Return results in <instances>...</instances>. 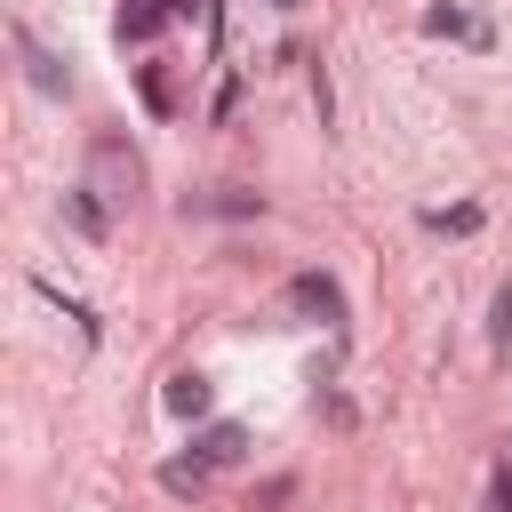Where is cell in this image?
Instances as JSON below:
<instances>
[{
  "label": "cell",
  "mask_w": 512,
  "mask_h": 512,
  "mask_svg": "<svg viewBox=\"0 0 512 512\" xmlns=\"http://www.w3.org/2000/svg\"><path fill=\"white\" fill-rule=\"evenodd\" d=\"M136 184H144V160L104 128V136L88 144V192H104L112 208H128V200H136Z\"/></svg>",
  "instance_id": "6da1fadb"
},
{
  "label": "cell",
  "mask_w": 512,
  "mask_h": 512,
  "mask_svg": "<svg viewBox=\"0 0 512 512\" xmlns=\"http://www.w3.org/2000/svg\"><path fill=\"white\" fill-rule=\"evenodd\" d=\"M288 304L312 312V320H328V328H344V288H336L328 272H296V280H288Z\"/></svg>",
  "instance_id": "7a4b0ae2"
},
{
  "label": "cell",
  "mask_w": 512,
  "mask_h": 512,
  "mask_svg": "<svg viewBox=\"0 0 512 512\" xmlns=\"http://www.w3.org/2000/svg\"><path fill=\"white\" fill-rule=\"evenodd\" d=\"M184 216H264V192H240V184H216V192H192Z\"/></svg>",
  "instance_id": "3957f363"
},
{
  "label": "cell",
  "mask_w": 512,
  "mask_h": 512,
  "mask_svg": "<svg viewBox=\"0 0 512 512\" xmlns=\"http://www.w3.org/2000/svg\"><path fill=\"white\" fill-rule=\"evenodd\" d=\"M16 56H24V72H32V88H40V96H64V88H72V80H64V64H56L24 24H16Z\"/></svg>",
  "instance_id": "277c9868"
},
{
  "label": "cell",
  "mask_w": 512,
  "mask_h": 512,
  "mask_svg": "<svg viewBox=\"0 0 512 512\" xmlns=\"http://www.w3.org/2000/svg\"><path fill=\"white\" fill-rule=\"evenodd\" d=\"M160 400H168V416H208V408H216V384H208L200 368H184V376H168Z\"/></svg>",
  "instance_id": "5b68a950"
},
{
  "label": "cell",
  "mask_w": 512,
  "mask_h": 512,
  "mask_svg": "<svg viewBox=\"0 0 512 512\" xmlns=\"http://www.w3.org/2000/svg\"><path fill=\"white\" fill-rule=\"evenodd\" d=\"M64 216H72V232H88V240H104V232H112V208H104V192H88V184H72V192H64Z\"/></svg>",
  "instance_id": "8992f818"
},
{
  "label": "cell",
  "mask_w": 512,
  "mask_h": 512,
  "mask_svg": "<svg viewBox=\"0 0 512 512\" xmlns=\"http://www.w3.org/2000/svg\"><path fill=\"white\" fill-rule=\"evenodd\" d=\"M168 8H176V0H120V24H112V32H120V40H152V32L168 24Z\"/></svg>",
  "instance_id": "52a82bcc"
},
{
  "label": "cell",
  "mask_w": 512,
  "mask_h": 512,
  "mask_svg": "<svg viewBox=\"0 0 512 512\" xmlns=\"http://www.w3.org/2000/svg\"><path fill=\"white\" fill-rule=\"evenodd\" d=\"M192 448H200V464H208V472H216V464H232V456H240V448H248V432H240V424H208V432H200V440H192Z\"/></svg>",
  "instance_id": "ba28073f"
},
{
  "label": "cell",
  "mask_w": 512,
  "mask_h": 512,
  "mask_svg": "<svg viewBox=\"0 0 512 512\" xmlns=\"http://www.w3.org/2000/svg\"><path fill=\"white\" fill-rule=\"evenodd\" d=\"M424 32H448V40H488V24H472L464 8H424Z\"/></svg>",
  "instance_id": "9c48e42d"
},
{
  "label": "cell",
  "mask_w": 512,
  "mask_h": 512,
  "mask_svg": "<svg viewBox=\"0 0 512 512\" xmlns=\"http://www.w3.org/2000/svg\"><path fill=\"white\" fill-rule=\"evenodd\" d=\"M160 488H168V496H200V488H208V464H200V456H192V464H160Z\"/></svg>",
  "instance_id": "30bf717a"
},
{
  "label": "cell",
  "mask_w": 512,
  "mask_h": 512,
  "mask_svg": "<svg viewBox=\"0 0 512 512\" xmlns=\"http://www.w3.org/2000/svg\"><path fill=\"white\" fill-rule=\"evenodd\" d=\"M488 336H496V344H512V280H504V288H496V304H488Z\"/></svg>",
  "instance_id": "8fae6325"
},
{
  "label": "cell",
  "mask_w": 512,
  "mask_h": 512,
  "mask_svg": "<svg viewBox=\"0 0 512 512\" xmlns=\"http://www.w3.org/2000/svg\"><path fill=\"white\" fill-rule=\"evenodd\" d=\"M424 224H440V232H480V208L464 200V208H440V216H424Z\"/></svg>",
  "instance_id": "7c38bea8"
},
{
  "label": "cell",
  "mask_w": 512,
  "mask_h": 512,
  "mask_svg": "<svg viewBox=\"0 0 512 512\" xmlns=\"http://www.w3.org/2000/svg\"><path fill=\"white\" fill-rule=\"evenodd\" d=\"M488 512H512V464L496 472V496H488Z\"/></svg>",
  "instance_id": "4fadbf2b"
},
{
  "label": "cell",
  "mask_w": 512,
  "mask_h": 512,
  "mask_svg": "<svg viewBox=\"0 0 512 512\" xmlns=\"http://www.w3.org/2000/svg\"><path fill=\"white\" fill-rule=\"evenodd\" d=\"M264 8H304V0H264Z\"/></svg>",
  "instance_id": "5bb4252c"
}]
</instances>
